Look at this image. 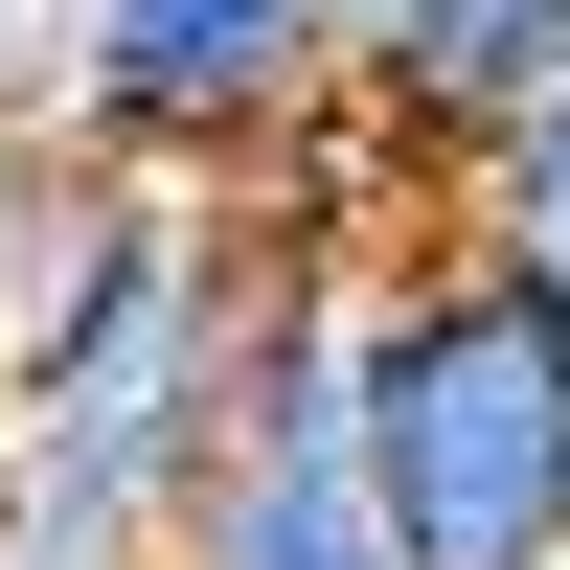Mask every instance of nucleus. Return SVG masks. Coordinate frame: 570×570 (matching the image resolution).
Wrapping results in <instances>:
<instances>
[{"mask_svg":"<svg viewBox=\"0 0 570 570\" xmlns=\"http://www.w3.org/2000/svg\"><path fill=\"white\" fill-rule=\"evenodd\" d=\"M206 480H228V206H160L69 343L0 365V548L23 570H160Z\"/></svg>","mask_w":570,"mask_h":570,"instance_id":"nucleus-2","label":"nucleus"},{"mask_svg":"<svg viewBox=\"0 0 570 570\" xmlns=\"http://www.w3.org/2000/svg\"><path fill=\"white\" fill-rule=\"evenodd\" d=\"M0 570H23V548H0Z\"/></svg>","mask_w":570,"mask_h":570,"instance_id":"nucleus-8","label":"nucleus"},{"mask_svg":"<svg viewBox=\"0 0 570 570\" xmlns=\"http://www.w3.org/2000/svg\"><path fill=\"white\" fill-rule=\"evenodd\" d=\"M548 91H570V0H365V46H343V137L411 206H456V160Z\"/></svg>","mask_w":570,"mask_h":570,"instance_id":"nucleus-4","label":"nucleus"},{"mask_svg":"<svg viewBox=\"0 0 570 570\" xmlns=\"http://www.w3.org/2000/svg\"><path fill=\"white\" fill-rule=\"evenodd\" d=\"M343 456L389 570H570V320L411 228L343 320Z\"/></svg>","mask_w":570,"mask_h":570,"instance_id":"nucleus-1","label":"nucleus"},{"mask_svg":"<svg viewBox=\"0 0 570 570\" xmlns=\"http://www.w3.org/2000/svg\"><path fill=\"white\" fill-rule=\"evenodd\" d=\"M434 228H456L480 274H525V297L570 320V91H548V115H502L480 160H456V206H434Z\"/></svg>","mask_w":570,"mask_h":570,"instance_id":"nucleus-6","label":"nucleus"},{"mask_svg":"<svg viewBox=\"0 0 570 570\" xmlns=\"http://www.w3.org/2000/svg\"><path fill=\"white\" fill-rule=\"evenodd\" d=\"M320 23H343V46H365V0H320Z\"/></svg>","mask_w":570,"mask_h":570,"instance_id":"nucleus-7","label":"nucleus"},{"mask_svg":"<svg viewBox=\"0 0 570 570\" xmlns=\"http://www.w3.org/2000/svg\"><path fill=\"white\" fill-rule=\"evenodd\" d=\"M0 137H69L115 183L252 206L343 137V23L320 0H46V69L0 91Z\"/></svg>","mask_w":570,"mask_h":570,"instance_id":"nucleus-3","label":"nucleus"},{"mask_svg":"<svg viewBox=\"0 0 570 570\" xmlns=\"http://www.w3.org/2000/svg\"><path fill=\"white\" fill-rule=\"evenodd\" d=\"M160 570H389V525H365V456H228L206 502H183Z\"/></svg>","mask_w":570,"mask_h":570,"instance_id":"nucleus-5","label":"nucleus"}]
</instances>
